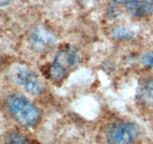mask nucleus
Wrapping results in <instances>:
<instances>
[{"instance_id":"nucleus-1","label":"nucleus","mask_w":153,"mask_h":144,"mask_svg":"<svg viewBox=\"0 0 153 144\" xmlns=\"http://www.w3.org/2000/svg\"><path fill=\"white\" fill-rule=\"evenodd\" d=\"M7 106L14 120L23 127H31L40 120L38 107L24 95L12 93L7 98Z\"/></svg>"},{"instance_id":"nucleus-2","label":"nucleus","mask_w":153,"mask_h":144,"mask_svg":"<svg viewBox=\"0 0 153 144\" xmlns=\"http://www.w3.org/2000/svg\"><path fill=\"white\" fill-rule=\"evenodd\" d=\"M80 60L81 53L76 48L69 45L61 48L56 54L50 68V76L55 80H62L80 63Z\"/></svg>"},{"instance_id":"nucleus-3","label":"nucleus","mask_w":153,"mask_h":144,"mask_svg":"<svg viewBox=\"0 0 153 144\" xmlns=\"http://www.w3.org/2000/svg\"><path fill=\"white\" fill-rule=\"evenodd\" d=\"M139 133V128L134 122L117 121L109 126L106 138L108 144H134Z\"/></svg>"},{"instance_id":"nucleus-4","label":"nucleus","mask_w":153,"mask_h":144,"mask_svg":"<svg viewBox=\"0 0 153 144\" xmlns=\"http://www.w3.org/2000/svg\"><path fill=\"white\" fill-rule=\"evenodd\" d=\"M11 76L17 84L34 95L42 93L44 86L40 78L33 71L23 65H16L11 70Z\"/></svg>"},{"instance_id":"nucleus-5","label":"nucleus","mask_w":153,"mask_h":144,"mask_svg":"<svg viewBox=\"0 0 153 144\" xmlns=\"http://www.w3.org/2000/svg\"><path fill=\"white\" fill-rule=\"evenodd\" d=\"M29 40L34 50L43 53L49 50L54 46L56 38L52 31L42 25H38L31 31Z\"/></svg>"},{"instance_id":"nucleus-6","label":"nucleus","mask_w":153,"mask_h":144,"mask_svg":"<svg viewBox=\"0 0 153 144\" xmlns=\"http://www.w3.org/2000/svg\"><path fill=\"white\" fill-rule=\"evenodd\" d=\"M137 98L143 105L153 107V77L143 79L137 88Z\"/></svg>"},{"instance_id":"nucleus-7","label":"nucleus","mask_w":153,"mask_h":144,"mask_svg":"<svg viewBox=\"0 0 153 144\" xmlns=\"http://www.w3.org/2000/svg\"><path fill=\"white\" fill-rule=\"evenodd\" d=\"M126 10L135 17L148 15L153 13V0H133L126 5Z\"/></svg>"},{"instance_id":"nucleus-8","label":"nucleus","mask_w":153,"mask_h":144,"mask_svg":"<svg viewBox=\"0 0 153 144\" xmlns=\"http://www.w3.org/2000/svg\"><path fill=\"white\" fill-rule=\"evenodd\" d=\"M112 34L115 38L123 40H128L133 38L134 32L130 29L123 26H117L113 28Z\"/></svg>"},{"instance_id":"nucleus-9","label":"nucleus","mask_w":153,"mask_h":144,"mask_svg":"<svg viewBox=\"0 0 153 144\" xmlns=\"http://www.w3.org/2000/svg\"><path fill=\"white\" fill-rule=\"evenodd\" d=\"M5 144H28L26 136L17 132H10L5 138Z\"/></svg>"},{"instance_id":"nucleus-10","label":"nucleus","mask_w":153,"mask_h":144,"mask_svg":"<svg viewBox=\"0 0 153 144\" xmlns=\"http://www.w3.org/2000/svg\"><path fill=\"white\" fill-rule=\"evenodd\" d=\"M141 62L146 67H153V51H149L141 57Z\"/></svg>"},{"instance_id":"nucleus-11","label":"nucleus","mask_w":153,"mask_h":144,"mask_svg":"<svg viewBox=\"0 0 153 144\" xmlns=\"http://www.w3.org/2000/svg\"><path fill=\"white\" fill-rule=\"evenodd\" d=\"M115 3L117 4H123V5H126L129 4L130 2H131L133 0H113Z\"/></svg>"},{"instance_id":"nucleus-12","label":"nucleus","mask_w":153,"mask_h":144,"mask_svg":"<svg viewBox=\"0 0 153 144\" xmlns=\"http://www.w3.org/2000/svg\"><path fill=\"white\" fill-rule=\"evenodd\" d=\"M10 2H11V0H0V7L6 6Z\"/></svg>"},{"instance_id":"nucleus-13","label":"nucleus","mask_w":153,"mask_h":144,"mask_svg":"<svg viewBox=\"0 0 153 144\" xmlns=\"http://www.w3.org/2000/svg\"><path fill=\"white\" fill-rule=\"evenodd\" d=\"M1 62H2V59H1V56H0V65H1Z\"/></svg>"}]
</instances>
